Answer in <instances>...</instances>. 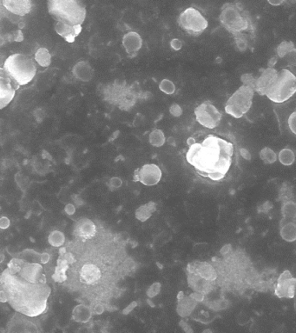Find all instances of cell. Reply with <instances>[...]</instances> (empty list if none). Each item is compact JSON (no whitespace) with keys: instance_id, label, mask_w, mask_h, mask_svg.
I'll use <instances>...</instances> for the list:
<instances>
[{"instance_id":"1","label":"cell","mask_w":296,"mask_h":333,"mask_svg":"<svg viewBox=\"0 0 296 333\" xmlns=\"http://www.w3.org/2000/svg\"><path fill=\"white\" fill-rule=\"evenodd\" d=\"M186 160L198 175L213 182L223 181L234 163L236 144L218 131L204 132L188 140Z\"/></svg>"},{"instance_id":"2","label":"cell","mask_w":296,"mask_h":333,"mask_svg":"<svg viewBox=\"0 0 296 333\" xmlns=\"http://www.w3.org/2000/svg\"><path fill=\"white\" fill-rule=\"evenodd\" d=\"M1 290L11 306L19 313L36 317L47 309L51 288L46 283H33L6 269L1 275Z\"/></svg>"},{"instance_id":"3","label":"cell","mask_w":296,"mask_h":333,"mask_svg":"<svg viewBox=\"0 0 296 333\" xmlns=\"http://www.w3.org/2000/svg\"><path fill=\"white\" fill-rule=\"evenodd\" d=\"M219 22L233 36L236 47L244 52L252 48L256 38V23L251 13L241 2H227L223 5Z\"/></svg>"},{"instance_id":"4","label":"cell","mask_w":296,"mask_h":333,"mask_svg":"<svg viewBox=\"0 0 296 333\" xmlns=\"http://www.w3.org/2000/svg\"><path fill=\"white\" fill-rule=\"evenodd\" d=\"M100 92L105 101L123 111H129L136 105L137 100L143 98L138 84L128 85L124 81L117 80L103 85Z\"/></svg>"},{"instance_id":"5","label":"cell","mask_w":296,"mask_h":333,"mask_svg":"<svg viewBox=\"0 0 296 333\" xmlns=\"http://www.w3.org/2000/svg\"><path fill=\"white\" fill-rule=\"evenodd\" d=\"M37 63L35 59L27 55L14 53L7 57L1 69L5 73L20 86H26L31 83L37 74Z\"/></svg>"},{"instance_id":"6","label":"cell","mask_w":296,"mask_h":333,"mask_svg":"<svg viewBox=\"0 0 296 333\" xmlns=\"http://www.w3.org/2000/svg\"><path fill=\"white\" fill-rule=\"evenodd\" d=\"M48 12L56 21L83 26L87 10L83 0H47Z\"/></svg>"},{"instance_id":"7","label":"cell","mask_w":296,"mask_h":333,"mask_svg":"<svg viewBox=\"0 0 296 333\" xmlns=\"http://www.w3.org/2000/svg\"><path fill=\"white\" fill-rule=\"evenodd\" d=\"M188 285L193 291L201 295L212 291L217 274L212 265L207 262L190 263L187 268Z\"/></svg>"},{"instance_id":"8","label":"cell","mask_w":296,"mask_h":333,"mask_svg":"<svg viewBox=\"0 0 296 333\" xmlns=\"http://www.w3.org/2000/svg\"><path fill=\"white\" fill-rule=\"evenodd\" d=\"M296 93V75L288 69H281L266 97L275 104L289 100Z\"/></svg>"},{"instance_id":"9","label":"cell","mask_w":296,"mask_h":333,"mask_svg":"<svg viewBox=\"0 0 296 333\" xmlns=\"http://www.w3.org/2000/svg\"><path fill=\"white\" fill-rule=\"evenodd\" d=\"M255 93L251 85L242 84L227 100L224 111L235 119H242L251 108Z\"/></svg>"},{"instance_id":"10","label":"cell","mask_w":296,"mask_h":333,"mask_svg":"<svg viewBox=\"0 0 296 333\" xmlns=\"http://www.w3.org/2000/svg\"><path fill=\"white\" fill-rule=\"evenodd\" d=\"M177 23L181 29L193 37L200 36L209 26L207 19L195 7L185 9L179 15Z\"/></svg>"},{"instance_id":"11","label":"cell","mask_w":296,"mask_h":333,"mask_svg":"<svg viewBox=\"0 0 296 333\" xmlns=\"http://www.w3.org/2000/svg\"><path fill=\"white\" fill-rule=\"evenodd\" d=\"M105 265H99L96 260L84 261L76 272L77 279L81 284L86 286L98 285L102 279L105 278Z\"/></svg>"},{"instance_id":"12","label":"cell","mask_w":296,"mask_h":333,"mask_svg":"<svg viewBox=\"0 0 296 333\" xmlns=\"http://www.w3.org/2000/svg\"><path fill=\"white\" fill-rule=\"evenodd\" d=\"M194 115L198 124L209 130L217 128L223 119V113L210 100L198 105L194 110Z\"/></svg>"},{"instance_id":"13","label":"cell","mask_w":296,"mask_h":333,"mask_svg":"<svg viewBox=\"0 0 296 333\" xmlns=\"http://www.w3.org/2000/svg\"><path fill=\"white\" fill-rule=\"evenodd\" d=\"M162 170L154 163L144 164L135 172L134 179L145 186H155L162 179Z\"/></svg>"},{"instance_id":"14","label":"cell","mask_w":296,"mask_h":333,"mask_svg":"<svg viewBox=\"0 0 296 333\" xmlns=\"http://www.w3.org/2000/svg\"><path fill=\"white\" fill-rule=\"evenodd\" d=\"M296 291V279L293 278L289 271H285L278 279L275 295L280 298H294Z\"/></svg>"},{"instance_id":"15","label":"cell","mask_w":296,"mask_h":333,"mask_svg":"<svg viewBox=\"0 0 296 333\" xmlns=\"http://www.w3.org/2000/svg\"><path fill=\"white\" fill-rule=\"evenodd\" d=\"M19 85L14 83L5 71L0 69V108L4 109L8 106L15 96V91Z\"/></svg>"},{"instance_id":"16","label":"cell","mask_w":296,"mask_h":333,"mask_svg":"<svg viewBox=\"0 0 296 333\" xmlns=\"http://www.w3.org/2000/svg\"><path fill=\"white\" fill-rule=\"evenodd\" d=\"M28 316L17 312L8 324L9 332H38V325L35 322L29 319Z\"/></svg>"},{"instance_id":"17","label":"cell","mask_w":296,"mask_h":333,"mask_svg":"<svg viewBox=\"0 0 296 333\" xmlns=\"http://www.w3.org/2000/svg\"><path fill=\"white\" fill-rule=\"evenodd\" d=\"M97 234V228L89 218H82L74 226V236L82 242L91 240Z\"/></svg>"},{"instance_id":"18","label":"cell","mask_w":296,"mask_h":333,"mask_svg":"<svg viewBox=\"0 0 296 333\" xmlns=\"http://www.w3.org/2000/svg\"><path fill=\"white\" fill-rule=\"evenodd\" d=\"M1 6L12 15L24 17L31 13L32 0H1Z\"/></svg>"},{"instance_id":"19","label":"cell","mask_w":296,"mask_h":333,"mask_svg":"<svg viewBox=\"0 0 296 333\" xmlns=\"http://www.w3.org/2000/svg\"><path fill=\"white\" fill-rule=\"evenodd\" d=\"M122 44L127 54L131 58H134L142 48L143 39L137 32H129L123 37Z\"/></svg>"},{"instance_id":"20","label":"cell","mask_w":296,"mask_h":333,"mask_svg":"<svg viewBox=\"0 0 296 333\" xmlns=\"http://www.w3.org/2000/svg\"><path fill=\"white\" fill-rule=\"evenodd\" d=\"M82 30H83L82 26H72L70 24L62 21H57L55 25V31L57 34L69 43H73L76 37H78L82 32Z\"/></svg>"},{"instance_id":"21","label":"cell","mask_w":296,"mask_h":333,"mask_svg":"<svg viewBox=\"0 0 296 333\" xmlns=\"http://www.w3.org/2000/svg\"><path fill=\"white\" fill-rule=\"evenodd\" d=\"M72 73L76 79L82 82H89L94 76V70L88 62L81 61L75 64L72 69Z\"/></svg>"},{"instance_id":"22","label":"cell","mask_w":296,"mask_h":333,"mask_svg":"<svg viewBox=\"0 0 296 333\" xmlns=\"http://www.w3.org/2000/svg\"><path fill=\"white\" fill-rule=\"evenodd\" d=\"M280 236L286 242L296 240V218H284L280 222Z\"/></svg>"},{"instance_id":"23","label":"cell","mask_w":296,"mask_h":333,"mask_svg":"<svg viewBox=\"0 0 296 333\" xmlns=\"http://www.w3.org/2000/svg\"><path fill=\"white\" fill-rule=\"evenodd\" d=\"M156 204L153 202L148 203L147 205H142L136 211V218L141 222H145L151 217L153 212H156Z\"/></svg>"},{"instance_id":"24","label":"cell","mask_w":296,"mask_h":333,"mask_svg":"<svg viewBox=\"0 0 296 333\" xmlns=\"http://www.w3.org/2000/svg\"><path fill=\"white\" fill-rule=\"evenodd\" d=\"M92 311L90 308L85 305H78L73 311V317L76 322L86 323L90 319Z\"/></svg>"},{"instance_id":"25","label":"cell","mask_w":296,"mask_h":333,"mask_svg":"<svg viewBox=\"0 0 296 333\" xmlns=\"http://www.w3.org/2000/svg\"><path fill=\"white\" fill-rule=\"evenodd\" d=\"M34 59L41 67H48L51 63V55L47 49L41 47L36 51Z\"/></svg>"},{"instance_id":"26","label":"cell","mask_w":296,"mask_h":333,"mask_svg":"<svg viewBox=\"0 0 296 333\" xmlns=\"http://www.w3.org/2000/svg\"><path fill=\"white\" fill-rule=\"evenodd\" d=\"M150 143L151 145L155 147H161L165 144L166 138L164 133L160 129L153 130L150 134Z\"/></svg>"},{"instance_id":"27","label":"cell","mask_w":296,"mask_h":333,"mask_svg":"<svg viewBox=\"0 0 296 333\" xmlns=\"http://www.w3.org/2000/svg\"><path fill=\"white\" fill-rule=\"evenodd\" d=\"M279 160L285 166L292 165L295 161V154L290 149H283L279 153Z\"/></svg>"},{"instance_id":"28","label":"cell","mask_w":296,"mask_h":333,"mask_svg":"<svg viewBox=\"0 0 296 333\" xmlns=\"http://www.w3.org/2000/svg\"><path fill=\"white\" fill-rule=\"evenodd\" d=\"M48 241H49V243L51 244V246L60 247L65 242V237H64L63 232L59 231H54L50 234Z\"/></svg>"},{"instance_id":"29","label":"cell","mask_w":296,"mask_h":333,"mask_svg":"<svg viewBox=\"0 0 296 333\" xmlns=\"http://www.w3.org/2000/svg\"><path fill=\"white\" fill-rule=\"evenodd\" d=\"M295 48V45L293 44V42L291 41H283L280 43L279 46L277 47L276 52L277 55L279 58L283 59L286 55L289 53L290 51Z\"/></svg>"},{"instance_id":"30","label":"cell","mask_w":296,"mask_h":333,"mask_svg":"<svg viewBox=\"0 0 296 333\" xmlns=\"http://www.w3.org/2000/svg\"><path fill=\"white\" fill-rule=\"evenodd\" d=\"M281 212L284 218H296V203L293 201L284 203Z\"/></svg>"},{"instance_id":"31","label":"cell","mask_w":296,"mask_h":333,"mask_svg":"<svg viewBox=\"0 0 296 333\" xmlns=\"http://www.w3.org/2000/svg\"><path fill=\"white\" fill-rule=\"evenodd\" d=\"M261 159L266 163H273L276 161V154L271 150L270 148H264L260 153Z\"/></svg>"},{"instance_id":"32","label":"cell","mask_w":296,"mask_h":333,"mask_svg":"<svg viewBox=\"0 0 296 333\" xmlns=\"http://www.w3.org/2000/svg\"><path fill=\"white\" fill-rule=\"evenodd\" d=\"M159 89L166 94L171 95L175 92V84L173 83L172 81L169 80V79H163L160 83Z\"/></svg>"},{"instance_id":"33","label":"cell","mask_w":296,"mask_h":333,"mask_svg":"<svg viewBox=\"0 0 296 333\" xmlns=\"http://www.w3.org/2000/svg\"><path fill=\"white\" fill-rule=\"evenodd\" d=\"M161 292V284L160 283H154L153 285H150V288L147 291V295L150 298H154L156 295H158Z\"/></svg>"},{"instance_id":"34","label":"cell","mask_w":296,"mask_h":333,"mask_svg":"<svg viewBox=\"0 0 296 333\" xmlns=\"http://www.w3.org/2000/svg\"><path fill=\"white\" fill-rule=\"evenodd\" d=\"M287 125L291 132L296 136V111L290 114L287 119Z\"/></svg>"},{"instance_id":"35","label":"cell","mask_w":296,"mask_h":333,"mask_svg":"<svg viewBox=\"0 0 296 333\" xmlns=\"http://www.w3.org/2000/svg\"><path fill=\"white\" fill-rule=\"evenodd\" d=\"M283 59L286 60L288 66H292V67L296 66V48L290 51L289 53L286 55Z\"/></svg>"},{"instance_id":"36","label":"cell","mask_w":296,"mask_h":333,"mask_svg":"<svg viewBox=\"0 0 296 333\" xmlns=\"http://www.w3.org/2000/svg\"><path fill=\"white\" fill-rule=\"evenodd\" d=\"M169 111H170V113H171L172 115L175 116V117H178V116L181 115V113H182L181 107L178 105H176V104H174L170 107Z\"/></svg>"},{"instance_id":"37","label":"cell","mask_w":296,"mask_h":333,"mask_svg":"<svg viewBox=\"0 0 296 333\" xmlns=\"http://www.w3.org/2000/svg\"><path fill=\"white\" fill-rule=\"evenodd\" d=\"M170 45H171L172 49H174L175 51H179L182 47V43L180 39H172L170 42Z\"/></svg>"},{"instance_id":"38","label":"cell","mask_w":296,"mask_h":333,"mask_svg":"<svg viewBox=\"0 0 296 333\" xmlns=\"http://www.w3.org/2000/svg\"><path fill=\"white\" fill-rule=\"evenodd\" d=\"M110 185L113 188H118L122 186V180L119 178H112V180H110Z\"/></svg>"},{"instance_id":"39","label":"cell","mask_w":296,"mask_h":333,"mask_svg":"<svg viewBox=\"0 0 296 333\" xmlns=\"http://www.w3.org/2000/svg\"><path fill=\"white\" fill-rule=\"evenodd\" d=\"M10 221L8 218H6V217H2L1 219H0V227L1 229H7V228L9 227Z\"/></svg>"},{"instance_id":"40","label":"cell","mask_w":296,"mask_h":333,"mask_svg":"<svg viewBox=\"0 0 296 333\" xmlns=\"http://www.w3.org/2000/svg\"><path fill=\"white\" fill-rule=\"evenodd\" d=\"M286 0H267V2L272 5V6H274V7H278V6H281L282 4L285 3Z\"/></svg>"},{"instance_id":"41","label":"cell","mask_w":296,"mask_h":333,"mask_svg":"<svg viewBox=\"0 0 296 333\" xmlns=\"http://www.w3.org/2000/svg\"><path fill=\"white\" fill-rule=\"evenodd\" d=\"M65 211H66L67 213L69 215H72L75 213L76 212V209L72 205H68L66 207H65Z\"/></svg>"},{"instance_id":"42","label":"cell","mask_w":296,"mask_h":333,"mask_svg":"<svg viewBox=\"0 0 296 333\" xmlns=\"http://www.w3.org/2000/svg\"><path fill=\"white\" fill-rule=\"evenodd\" d=\"M49 260H50V256H49V254H48V253H45L42 254L41 262L43 263V264H46V263L49 261Z\"/></svg>"},{"instance_id":"43","label":"cell","mask_w":296,"mask_h":333,"mask_svg":"<svg viewBox=\"0 0 296 333\" xmlns=\"http://www.w3.org/2000/svg\"><path fill=\"white\" fill-rule=\"evenodd\" d=\"M136 303L134 302L133 304H130L129 305V307L126 308L125 310L124 311V314H128L129 312H131V310L133 309L134 307H135V305H136Z\"/></svg>"},{"instance_id":"44","label":"cell","mask_w":296,"mask_h":333,"mask_svg":"<svg viewBox=\"0 0 296 333\" xmlns=\"http://www.w3.org/2000/svg\"><path fill=\"white\" fill-rule=\"evenodd\" d=\"M295 111H296V108H295Z\"/></svg>"}]
</instances>
